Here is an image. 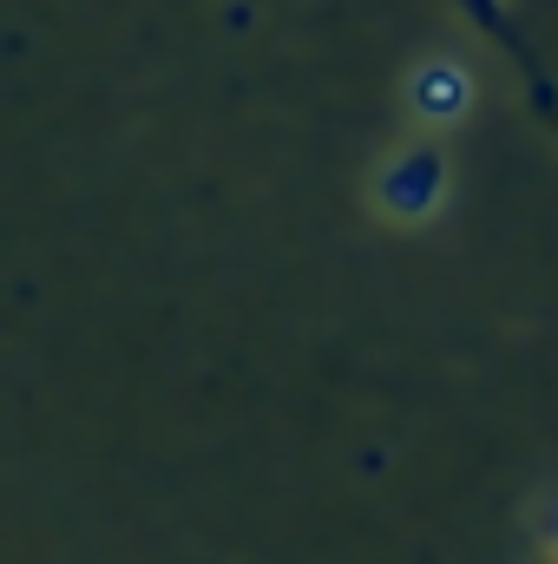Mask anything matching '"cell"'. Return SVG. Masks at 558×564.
<instances>
[{
    "mask_svg": "<svg viewBox=\"0 0 558 564\" xmlns=\"http://www.w3.org/2000/svg\"><path fill=\"white\" fill-rule=\"evenodd\" d=\"M440 191H447V164H440L433 151L395 158V171L382 177V204H388L395 217H427V210L440 204Z\"/></svg>",
    "mask_w": 558,
    "mask_h": 564,
    "instance_id": "cell-1",
    "label": "cell"
},
{
    "mask_svg": "<svg viewBox=\"0 0 558 564\" xmlns=\"http://www.w3.org/2000/svg\"><path fill=\"white\" fill-rule=\"evenodd\" d=\"M466 99H473V79L453 59H427L415 73V86H408V106H415L427 126H453L466 112Z\"/></svg>",
    "mask_w": 558,
    "mask_h": 564,
    "instance_id": "cell-2",
    "label": "cell"
}]
</instances>
